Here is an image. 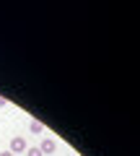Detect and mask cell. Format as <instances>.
Instances as JSON below:
<instances>
[{
    "instance_id": "obj_1",
    "label": "cell",
    "mask_w": 140,
    "mask_h": 156,
    "mask_svg": "<svg viewBox=\"0 0 140 156\" xmlns=\"http://www.w3.org/2000/svg\"><path fill=\"white\" fill-rule=\"evenodd\" d=\"M21 151H26V140L23 138H13L11 140V154H21Z\"/></svg>"
},
{
    "instance_id": "obj_5",
    "label": "cell",
    "mask_w": 140,
    "mask_h": 156,
    "mask_svg": "<svg viewBox=\"0 0 140 156\" xmlns=\"http://www.w3.org/2000/svg\"><path fill=\"white\" fill-rule=\"evenodd\" d=\"M0 156H13V154H11V151H3V154H0Z\"/></svg>"
},
{
    "instance_id": "obj_3",
    "label": "cell",
    "mask_w": 140,
    "mask_h": 156,
    "mask_svg": "<svg viewBox=\"0 0 140 156\" xmlns=\"http://www.w3.org/2000/svg\"><path fill=\"white\" fill-rule=\"evenodd\" d=\"M29 128H31V133H36V135H42V133H44V125H42V122H36V120H34V122L29 125Z\"/></svg>"
},
{
    "instance_id": "obj_2",
    "label": "cell",
    "mask_w": 140,
    "mask_h": 156,
    "mask_svg": "<svg viewBox=\"0 0 140 156\" xmlns=\"http://www.w3.org/2000/svg\"><path fill=\"white\" fill-rule=\"evenodd\" d=\"M39 151H42V156H44V154H52V151H55V140H52V138H44V140H42V146H39Z\"/></svg>"
},
{
    "instance_id": "obj_4",
    "label": "cell",
    "mask_w": 140,
    "mask_h": 156,
    "mask_svg": "<svg viewBox=\"0 0 140 156\" xmlns=\"http://www.w3.org/2000/svg\"><path fill=\"white\" fill-rule=\"evenodd\" d=\"M26 154H29V156H42V151H39V148H26Z\"/></svg>"
}]
</instances>
